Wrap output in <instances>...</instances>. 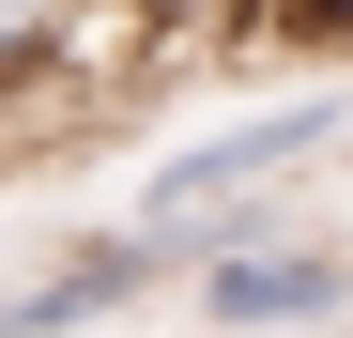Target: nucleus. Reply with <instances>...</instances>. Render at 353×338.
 I'll use <instances>...</instances> for the list:
<instances>
[{
    "instance_id": "f257e3e1",
    "label": "nucleus",
    "mask_w": 353,
    "mask_h": 338,
    "mask_svg": "<svg viewBox=\"0 0 353 338\" xmlns=\"http://www.w3.org/2000/svg\"><path fill=\"white\" fill-rule=\"evenodd\" d=\"M353 139V92L323 77V92H276V108H230V123H200L185 154H154V185H139V231L169 246V277H185L200 246H215V215H246V200H276L292 169H323Z\"/></svg>"
},
{
    "instance_id": "f03ea898",
    "label": "nucleus",
    "mask_w": 353,
    "mask_h": 338,
    "mask_svg": "<svg viewBox=\"0 0 353 338\" xmlns=\"http://www.w3.org/2000/svg\"><path fill=\"white\" fill-rule=\"evenodd\" d=\"M353 308V246L338 231H261V246H215V261H185V323L200 338H323Z\"/></svg>"
},
{
    "instance_id": "7ed1b4c3",
    "label": "nucleus",
    "mask_w": 353,
    "mask_h": 338,
    "mask_svg": "<svg viewBox=\"0 0 353 338\" xmlns=\"http://www.w3.org/2000/svg\"><path fill=\"white\" fill-rule=\"evenodd\" d=\"M169 277V246L139 231H92V246H62V261H31V277H0V338H77V323H108V308H139Z\"/></svg>"
},
{
    "instance_id": "20e7f679",
    "label": "nucleus",
    "mask_w": 353,
    "mask_h": 338,
    "mask_svg": "<svg viewBox=\"0 0 353 338\" xmlns=\"http://www.w3.org/2000/svg\"><path fill=\"white\" fill-rule=\"evenodd\" d=\"M261 31L292 46V62H323V77H353V0H261Z\"/></svg>"
},
{
    "instance_id": "39448f33",
    "label": "nucleus",
    "mask_w": 353,
    "mask_h": 338,
    "mask_svg": "<svg viewBox=\"0 0 353 338\" xmlns=\"http://www.w3.org/2000/svg\"><path fill=\"white\" fill-rule=\"evenodd\" d=\"M92 16H108V31H200L215 0H92ZM230 16H261V0H230Z\"/></svg>"
}]
</instances>
